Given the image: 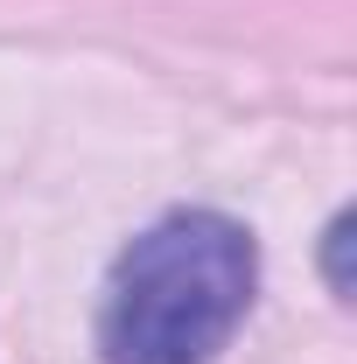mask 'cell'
I'll return each instance as SVG.
<instances>
[{
	"instance_id": "6da1fadb",
	"label": "cell",
	"mask_w": 357,
	"mask_h": 364,
	"mask_svg": "<svg viewBox=\"0 0 357 364\" xmlns=\"http://www.w3.org/2000/svg\"><path fill=\"white\" fill-rule=\"evenodd\" d=\"M260 252L218 210H176L112 267L98 343L105 364H211L252 309Z\"/></svg>"
},
{
	"instance_id": "7a4b0ae2",
	"label": "cell",
	"mask_w": 357,
	"mask_h": 364,
	"mask_svg": "<svg viewBox=\"0 0 357 364\" xmlns=\"http://www.w3.org/2000/svg\"><path fill=\"white\" fill-rule=\"evenodd\" d=\"M343 252H351V210L329 225V287H336V294H351V267H343Z\"/></svg>"
}]
</instances>
